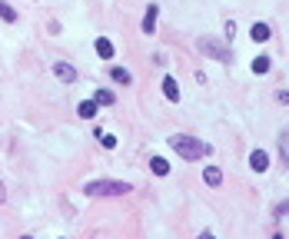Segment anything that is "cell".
Listing matches in <instances>:
<instances>
[{
    "label": "cell",
    "instance_id": "1",
    "mask_svg": "<svg viewBox=\"0 0 289 239\" xmlns=\"http://www.w3.org/2000/svg\"><path fill=\"white\" fill-rule=\"evenodd\" d=\"M170 150H176V156H183V160H203V156L210 153V143L176 133V136H170Z\"/></svg>",
    "mask_w": 289,
    "mask_h": 239
},
{
    "label": "cell",
    "instance_id": "2",
    "mask_svg": "<svg viewBox=\"0 0 289 239\" xmlns=\"http://www.w3.org/2000/svg\"><path fill=\"white\" fill-rule=\"evenodd\" d=\"M87 196H126L130 193V183H120V179H90Z\"/></svg>",
    "mask_w": 289,
    "mask_h": 239
},
{
    "label": "cell",
    "instance_id": "3",
    "mask_svg": "<svg viewBox=\"0 0 289 239\" xmlns=\"http://www.w3.org/2000/svg\"><path fill=\"white\" fill-rule=\"evenodd\" d=\"M200 50L206 57H213V60H220V63H226V60H230V50H226L220 40H213V37H200Z\"/></svg>",
    "mask_w": 289,
    "mask_h": 239
},
{
    "label": "cell",
    "instance_id": "4",
    "mask_svg": "<svg viewBox=\"0 0 289 239\" xmlns=\"http://www.w3.org/2000/svg\"><path fill=\"white\" fill-rule=\"evenodd\" d=\"M249 166H253L256 173H266V166H269L266 150H253V153H249Z\"/></svg>",
    "mask_w": 289,
    "mask_h": 239
},
{
    "label": "cell",
    "instance_id": "5",
    "mask_svg": "<svg viewBox=\"0 0 289 239\" xmlns=\"http://www.w3.org/2000/svg\"><path fill=\"white\" fill-rule=\"evenodd\" d=\"M163 97L170 100V103H179V87L173 76H163Z\"/></svg>",
    "mask_w": 289,
    "mask_h": 239
},
{
    "label": "cell",
    "instance_id": "6",
    "mask_svg": "<svg viewBox=\"0 0 289 239\" xmlns=\"http://www.w3.org/2000/svg\"><path fill=\"white\" fill-rule=\"evenodd\" d=\"M269 33H273V30H269V23H263V20L249 27V37H253L256 44H263V40H269Z\"/></svg>",
    "mask_w": 289,
    "mask_h": 239
},
{
    "label": "cell",
    "instance_id": "7",
    "mask_svg": "<svg viewBox=\"0 0 289 239\" xmlns=\"http://www.w3.org/2000/svg\"><path fill=\"white\" fill-rule=\"evenodd\" d=\"M54 73L60 76L63 83H73V80H77V70H73L70 63H54Z\"/></svg>",
    "mask_w": 289,
    "mask_h": 239
},
{
    "label": "cell",
    "instance_id": "8",
    "mask_svg": "<svg viewBox=\"0 0 289 239\" xmlns=\"http://www.w3.org/2000/svg\"><path fill=\"white\" fill-rule=\"evenodd\" d=\"M156 13H160V7H156V3H150V10L143 13V33H153L156 30Z\"/></svg>",
    "mask_w": 289,
    "mask_h": 239
},
{
    "label": "cell",
    "instance_id": "9",
    "mask_svg": "<svg viewBox=\"0 0 289 239\" xmlns=\"http://www.w3.org/2000/svg\"><path fill=\"white\" fill-rule=\"evenodd\" d=\"M203 179H206V186H213V189H216V186L223 183V173L216 170V166H206V170H203Z\"/></svg>",
    "mask_w": 289,
    "mask_h": 239
},
{
    "label": "cell",
    "instance_id": "10",
    "mask_svg": "<svg viewBox=\"0 0 289 239\" xmlns=\"http://www.w3.org/2000/svg\"><path fill=\"white\" fill-rule=\"evenodd\" d=\"M77 113L83 120H93V117H97V103H93V100H83V103L77 107Z\"/></svg>",
    "mask_w": 289,
    "mask_h": 239
},
{
    "label": "cell",
    "instance_id": "11",
    "mask_svg": "<svg viewBox=\"0 0 289 239\" xmlns=\"http://www.w3.org/2000/svg\"><path fill=\"white\" fill-rule=\"evenodd\" d=\"M97 54H100L103 60H110V57H113V44L107 40V37H97Z\"/></svg>",
    "mask_w": 289,
    "mask_h": 239
},
{
    "label": "cell",
    "instance_id": "12",
    "mask_svg": "<svg viewBox=\"0 0 289 239\" xmlns=\"http://www.w3.org/2000/svg\"><path fill=\"white\" fill-rule=\"evenodd\" d=\"M150 166H153L156 176H167V173H170V163L163 160V156H153V160H150Z\"/></svg>",
    "mask_w": 289,
    "mask_h": 239
},
{
    "label": "cell",
    "instance_id": "13",
    "mask_svg": "<svg viewBox=\"0 0 289 239\" xmlns=\"http://www.w3.org/2000/svg\"><path fill=\"white\" fill-rule=\"evenodd\" d=\"M269 66H273L269 57H256V60H253V73H269Z\"/></svg>",
    "mask_w": 289,
    "mask_h": 239
},
{
    "label": "cell",
    "instance_id": "14",
    "mask_svg": "<svg viewBox=\"0 0 289 239\" xmlns=\"http://www.w3.org/2000/svg\"><path fill=\"white\" fill-rule=\"evenodd\" d=\"M113 100H116V97H113L110 90H97V97H93V103H97V107H110Z\"/></svg>",
    "mask_w": 289,
    "mask_h": 239
},
{
    "label": "cell",
    "instance_id": "15",
    "mask_svg": "<svg viewBox=\"0 0 289 239\" xmlns=\"http://www.w3.org/2000/svg\"><path fill=\"white\" fill-rule=\"evenodd\" d=\"M0 20H17V10H13V7H10V3H3V0H0Z\"/></svg>",
    "mask_w": 289,
    "mask_h": 239
},
{
    "label": "cell",
    "instance_id": "16",
    "mask_svg": "<svg viewBox=\"0 0 289 239\" xmlns=\"http://www.w3.org/2000/svg\"><path fill=\"white\" fill-rule=\"evenodd\" d=\"M110 76L116 80V83H130V70H123V66H113Z\"/></svg>",
    "mask_w": 289,
    "mask_h": 239
},
{
    "label": "cell",
    "instance_id": "17",
    "mask_svg": "<svg viewBox=\"0 0 289 239\" xmlns=\"http://www.w3.org/2000/svg\"><path fill=\"white\" fill-rule=\"evenodd\" d=\"M100 143L107 150H113V146H116V136H113V133H100Z\"/></svg>",
    "mask_w": 289,
    "mask_h": 239
},
{
    "label": "cell",
    "instance_id": "18",
    "mask_svg": "<svg viewBox=\"0 0 289 239\" xmlns=\"http://www.w3.org/2000/svg\"><path fill=\"white\" fill-rule=\"evenodd\" d=\"M279 153H283V163H289V136L279 140Z\"/></svg>",
    "mask_w": 289,
    "mask_h": 239
},
{
    "label": "cell",
    "instance_id": "19",
    "mask_svg": "<svg viewBox=\"0 0 289 239\" xmlns=\"http://www.w3.org/2000/svg\"><path fill=\"white\" fill-rule=\"evenodd\" d=\"M276 100H279V103H289V90H279V93H276Z\"/></svg>",
    "mask_w": 289,
    "mask_h": 239
},
{
    "label": "cell",
    "instance_id": "20",
    "mask_svg": "<svg viewBox=\"0 0 289 239\" xmlns=\"http://www.w3.org/2000/svg\"><path fill=\"white\" fill-rule=\"evenodd\" d=\"M3 199H7V189H3V183H0V203H3Z\"/></svg>",
    "mask_w": 289,
    "mask_h": 239
},
{
    "label": "cell",
    "instance_id": "21",
    "mask_svg": "<svg viewBox=\"0 0 289 239\" xmlns=\"http://www.w3.org/2000/svg\"><path fill=\"white\" fill-rule=\"evenodd\" d=\"M200 239H216V236H213V233H200Z\"/></svg>",
    "mask_w": 289,
    "mask_h": 239
},
{
    "label": "cell",
    "instance_id": "22",
    "mask_svg": "<svg viewBox=\"0 0 289 239\" xmlns=\"http://www.w3.org/2000/svg\"><path fill=\"white\" fill-rule=\"evenodd\" d=\"M23 239H30V236H23Z\"/></svg>",
    "mask_w": 289,
    "mask_h": 239
}]
</instances>
